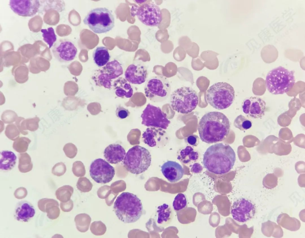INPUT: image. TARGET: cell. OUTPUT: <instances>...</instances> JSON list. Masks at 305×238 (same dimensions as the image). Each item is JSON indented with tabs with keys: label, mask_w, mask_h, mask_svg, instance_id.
Here are the masks:
<instances>
[{
	"label": "cell",
	"mask_w": 305,
	"mask_h": 238,
	"mask_svg": "<svg viewBox=\"0 0 305 238\" xmlns=\"http://www.w3.org/2000/svg\"><path fill=\"white\" fill-rule=\"evenodd\" d=\"M92 178L98 183L105 184L110 182L115 174L114 168L104 159L99 158L91 163L89 169Z\"/></svg>",
	"instance_id": "4fadbf2b"
},
{
	"label": "cell",
	"mask_w": 305,
	"mask_h": 238,
	"mask_svg": "<svg viewBox=\"0 0 305 238\" xmlns=\"http://www.w3.org/2000/svg\"><path fill=\"white\" fill-rule=\"evenodd\" d=\"M9 5L13 12L18 15L30 17L38 12L40 4L38 0H10Z\"/></svg>",
	"instance_id": "e0dca14e"
},
{
	"label": "cell",
	"mask_w": 305,
	"mask_h": 238,
	"mask_svg": "<svg viewBox=\"0 0 305 238\" xmlns=\"http://www.w3.org/2000/svg\"><path fill=\"white\" fill-rule=\"evenodd\" d=\"M148 76L145 66L140 63H133L128 66L125 72V79L130 83L140 85L145 82Z\"/></svg>",
	"instance_id": "ac0fdd59"
},
{
	"label": "cell",
	"mask_w": 305,
	"mask_h": 238,
	"mask_svg": "<svg viewBox=\"0 0 305 238\" xmlns=\"http://www.w3.org/2000/svg\"><path fill=\"white\" fill-rule=\"evenodd\" d=\"M126 153L124 148L119 144H111L108 146L104 152V156L107 161L111 164H117L124 160Z\"/></svg>",
	"instance_id": "44dd1931"
},
{
	"label": "cell",
	"mask_w": 305,
	"mask_h": 238,
	"mask_svg": "<svg viewBox=\"0 0 305 238\" xmlns=\"http://www.w3.org/2000/svg\"><path fill=\"white\" fill-rule=\"evenodd\" d=\"M66 171V167L63 162H59L55 164L52 169V173L54 175L60 176L63 175Z\"/></svg>",
	"instance_id": "e575fe53"
},
{
	"label": "cell",
	"mask_w": 305,
	"mask_h": 238,
	"mask_svg": "<svg viewBox=\"0 0 305 238\" xmlns=\"http://www.w3.org/2000/svg\"><path fill=\"white\" fill-rule=\"evenodd\" d=\"M123 73L121 64L117 60H114L96 70L92 78L96 85L111 89L112 80L118 78Z\"/></svg>",
	"instance_id": "30bf717a"
},
{
	"label": "cell",
	"mask_w": 305,
	"mask_h": 238,
	"mask_svg": "<svg viewBox=\"0 0 305 238\" xmlns=\"http://www.w3.org/2000/svg\"><path fill=\"white\" fill-rule=\"evenodd\" d=\"M234 125L240 130L244 131L250 128L252 126V123L249 119L242 115H240L235 119Z\"/></svg>",
	"instance_id": "f546056e"
},
{
	"label": "cell",
	"mask_w": 305,
	"mask_h": 238,
	"mask_svg": "<svg viewBox=\"0 0 305 238\" xmlns=\"http://www.w3.org/2000/svg\"><path fill=\"white\" fill-rule=\"evenodd\" d=\"M52 52L59 61L68 63L73 60L77 52V49L71 41L67 38L60 39L53 46Z\"/></svg>",
	"instance_id": "9a60e30c"
},
{
	"label": "cell",
	"mask_w": 305,
	"mask_h": 238,
	"mask_svg": "<svg viewBox=\"0 0 305 238\" xmlns=\"http://www.w3.org/2000/svg\"><path fill=\"white\" fill-rule=\"evenodd\" d=\"M54 205L59 206V203L57 200L52 199L43 198L39 200L38 202L39 209L44 213L48 209Z\"/></svg>",
	"instance_id": "d6a6232c"
},
{
	"label": "cell",
	"mask_w": 305,
	"mask_h": 238,
	"mask_svg": "<svg viewBox=\"0 0 305 238\" xmlns=\"http://www.w3.org/2000/svg\"><path fill=\"white\" fill-rule=\"evenodd\" d=\"M185 140L187 143L193 146H197L199 142V137L195 134L189 135Z\"/></svg>",
	"instance_id": "ab89813d"
},
{
	"label": "cell",
	"mask_w": 305,
	"mask_h": 238,
	"mask_svg": "<svg viewBox=\"0 0 305 238\" xmlns=\"http://www.w3.org/2000/svg\"><path fill=\"white\" fill-rule=\"evenodd\" d=\"M198 154L190 146H187L181 150L178 156L177 159L184 164H187L192 161L197 160Z\"/></svg>",
	"instance_id": "484cf974"
},
{
	"label": "cell",
	"mask_w": 305,
	"mask_h": 238,
	"mask_svg": "<svg viewBox=\"0 0 305 238\" xmlns=\"http://www.w3.org/2000/svg\"><path fill=\"white\" fill-rule=\"evenodd\" d=\"M256 209L250 200L244 197L239 198L235 201L231 207V214L233 218L240 222L248 221L254 216Z\"/></svg>",
	"instance_id": "5bb4252c"
},
{
	"label": "cell",
	"mask_w": 305,
	"mask_h": 238,
	"mask_svg": "<svg viewBox=\"0 0 305 238\" xmlns=\"http://www.w3.org/2000/svg\"><path fill=\"white\" fill-rule=\"evenodd\" d=\"M158 213L157 222L158 224L163 225L170 221L172 217V212L169 206L164 203L158 206L156 210Z\"/></svg>",
	"instance_id": "4316f807"
},
{
	"label": "cell",
	"mask_w": 305,
	"mask_h": 238,
	"mask_svg": "<svg viewBox=\"0 0 305 238\" xmlns=\"http://www.w3.org/2000/svg\"><path fill=\"white\" fill-rule=\"evenodd\" d=\"M58 206L57 205L53 206L47 210L46 213H47V216L49 218L54 220L58 218L60 213Z\"/></svg>",
	"instance_id": "d590c367"
},
{
	"label": "cell",
	"mask_w": 305,
	"mask_h": 238,
	"mask_svg": "<svg viewBox=\"0 0 305 238\" xmlns=\"http://www.w3.org/2000/svg\"><path fill=\"white\" fill-rule=\"evenodd\" d=\"M161 171L164 177L168 181L175 183L180 180L184 174V170L178 163L168 161L161 167Z\"/></svg>",
	"instance_id": "d6986e66"
},
{
	"label": "cell",
	"mask_w": 305,
	"mask_h": 238,
	"mask_svg": "<svg viewBox=\"0 0 305 238\" xmlns=\"http://www.w3.org/2000/svg\"><path fill=\"white\" fill-rule=\"evenodd\" d=\"M219 55L217 53L212 50H207L202 52L200 55L204 59H206L210 57H216V56Z\"/></svg>",
	"instance_id": "b9f144b4"
},
{
	"label": "cell",
	"mask_w": 305,
	"mask_h": 238,
	"mask_svg": "<svg viewBox=\"0 0 305 238\" xmlns=\"http://www.w3.org/2000/svg\"><path fill=\"white\" fill-rule=\"evenodd\" d=\"M171 92V86L165 77L157 75L152 77L147 82L144 92L146 97L153 102H161L166 100Z\"/></svg>",
	"instance_id": "9c48e42d"
},
{
	"label": "cell",
	"mask_w": 305,
	"mask_h": 238,
	"mask_svg": "<svg viewBox=\"0 0 305 238\" xmlns=\"http://www.w3.org/2000/svg\"><path fill=\"white\" fill-rule=\"evenodd\" d=\"M130 113V112L128 109L120 105H118L116 107V116L120 119L126 118L129 116Z\"/></svg>",
	"instance_id": "8d00e7d4"
},
{
	"label": "cell",
	"mask_w": 305,
	"mask_h": 238,
	"mask_svg": "<svg viewBox=\"0 0 305 238\" xmlns=\"http://www.w3.org/2000/svg\"><path fill=\"white\" fill-rule=\"evenodd\" d=\"M31 142V140L27 137H19L13 142V147L14 150L18 153H24L27 150Z\"/></svg>",
	"instance_id": "f1b7e54d"
},
{
	"label": "cell",
	"mask_w": 305,
	"mask_h": 238,
	"mask_svg": "<svg viewBox=\"0 0 305 238\" xmlns=\"http://www.w3.org/2000/svg\"><path fill=\"white\" fill-rule=\"evenodd\" d=\"M151 162V155L144 147L136 145L130 148L123 160L124 167L130 173L138 175L146 171Z\"/></svg>",
	"instance_id": "52a82bcc"
},
{
	"label": "cell",
	"mask_w": 305,
	"mask_h": 238,
	"mask_svg": "<svg viewBox=\"0 0 305 238\" xmlns=\"http://www.w3.org/2000/svg\"><path fill=\"white\" fill-rule=\"evenodd\" d=\"M41 31L42 33V36L44 41L49 45L50 49L57 40V36L55 34L54 29L49 27L46 29H42Z\"/></svg>",
	"instance_id": "4dcf8cb0"
},
{
	"label": "cell",
	"mask_w": 305,
	"mask_h": 238,
	"mask_svg": "<svg viewBox=\"0 0 305 238\" xmlns=\"http://www.w3.org/2000/svg\"><path fill=\"white\" fill-rule=\"evenodd\" d=\"M92 56L94 63L99 67L105 65L110 58L108 50L103 46L97 47L94 51Z\"/></svg>",
	"instance_id": "d4e9b609"
},
{
	"label": "cell",
	"mask_w": 305,
	"mask_h": 238,
	"mask_svg": "<svg viewBox=\"0 0 305 238\" xmlns=\"http://www.w3.org/2000/svg\"><path fill=\"white\" fill-rule=\"evenodd\" d=\"M18 169L22 173H26L31 171L33 164L30 156L27 153H21L18 155Z\"/></svg>",
	"instance_id": "83f0119b"
},
{
	"label": "cell",
	"mask_w": 305,
	"mask_h": 238,
	"mask_svg": "<svg viewBox=\"0 0 305 238\" xmlns=\"http://www.w3.org/2000/svg\"><path fill=\"white\" fill-rule=\"evenodd\" d=\"M243 112L252 119H257L264 116L266 109V103L261 98L251 97L245 99L242 106Z\"/></svg>",
	"instance_id": "2e32d148"
},
{
	"label": "cell",
	"mask_w": 305,
	"mask_h": 238,
	"mask_svg": "<svg viewBox=\"0 0 305 238\" xmlns=\"http://www.w3.org/2000/svg\"><path fill=\"white\" fill-rule=\"evenodd\" d=\"M27 193L26 189L21 187L18 188L15 190L14 195L16 198L21 199L25 198L27 196Z\"/></svg>",
	"instance_id": "f35d334b"
},
{
	"label": "cell",
	"mask_w": 305,
	"mask_h": 238,
	"mask_svg": "<svg viewBox=\"0 0 305 238\" xmlns=\"http://www.w3.org/2000/svg\"><path fill=\"white\" fill-rule=\"evenodd\" d=\"M163 129L154 127L147 128L142 135L144 142L150 147L155 146L164 133Z\"/></svg>",
	"instance_id": "603a6c76"
},
{
	"label": "cell",
	"mask_w": 305,
	"mask_h": 238,
	"mask_svg": "<svg viewBox=\"0 0 305 238\" xmlns=\"http://www.w3.org/2000/svg\"><path fill=\"white\" fill-rule=\"evenodd\" d=\"M236 159L235 153L229 145L217 143L210 146L205 152L203 164L209 172L222 175L233 168Z\"/></svg>",
	"instance_id": "7a4b0ae2"
},
{
	"label": "cell",
	"mask_w": 305,
	"mask_h": 238,
	"mask_svg": "<svg viewBox=\"0 0 305 238\" xmlns=\"http://www.w3.org/2000/svg\"><path fill=\"white\" fill-rule=\"evenodd\" d=\"M200 48L195 42H192L191 47L187 50L188 54L192 57L197 56L199 52Z\"/></svg>",
	"instance_id": "74e56055"
},
{
	"label": "cell",
	"mask_w": 305,
	"mask_h": 238,
	"mask_svg": "<svg viewBox=\"0 0 305 238\" xmlns=\"http://www.w3.org/2000/svg\"><path fill=\"white\" fill-rule=\"evenodd\" d=\"M207 102L217 109L223 110L233 102L235 91L233 87L226 82H219L210 86L206 92Z\"/></svg>",
	"instance_id": "8992f818"
},
{
	"label": "cell",
	"mask_w": 305,
	"mask_h": 238,
	"mask_svg": "<svg viewBox=\"0 0 305 238\" xmlns=\"http://www.w3.org/2000/svg\"><path fill=\"white\" fill-rule=\"evenodd\" d=\"M187 205V200L186 195L182 193L178 194L175 197L173 202L174 209L179 211L185 208Z\"/></svg>",
	"instance_id": "1f68e13d"
},
{
	"label": "cell",
	"mask_w": 305,
	"mask_h": 238,
	"mask_svg": "<svg viewBox=\"0 0 305 238\" xmlns=\"http://www.w3.org/2000/svg\"><path fill=\"white\" fill-rule=\"evenodd\" d=\"M134 1L136 3L139 4H143L145 3L147 1L146 0H135Z\"/></svg>",
	"instance_id": "ee69618b"
},
{
	"label": "cell",
	"mask_w": 305,
	"mask_h": 238,
	"mask_svg": "<svg viewBox=\"0 0 305 238\" xmlns=\"http://www.w3.org/2000/svg\"><path fill=\"white\" fill-rule=\"evenodd\" d=\"M230 125L228 117L218 111L208 112L201 118L198 125L201 140L208 144L221 141L228 135Z\"/></svg>",
	"instance_id": "6da1fadb"
},
{
	"label": "cell",
	"mask_w": 305,
	"mask_h": 238,
	"mask_svg": "<svg viewBox=\"0 0 305 238\" xmlns=\"http://www.w3.org/2000/svg\"><path fill=\"white\" fill-rule=\"evenodd\" d=\"M20 133L17 127L13 124L7 125L5 131L6 136L13 141H15L19 137Z\"/></svg>",
	"instance_id": "836d02e7"
},
{
	"label": "cell",
	"mask_w": 305,
	"mask_h": 238,
	"mask_svg": "<svg viewBox=\"0 0 305 238\" xmlns=\"http://www.w3.org/2000/svg\"><path fill=\"white\" fill-rule=\"evenodd\" d=\"M116 215L124 223H134L141 217L143 206L140 199L129 192L121 193L116 198L113 206Z\"/></svg>",
	"instance_id": "3957f363"
},
{
	"label": "cell",
	"mask_w": 305,
	"mask_h": 238,
	"mask_svg": "<svg viewBox=\"0 0 305 238\" xmlns=\"http://www.w3.org/2000/svg\"><path fill=\"white\" fill-rule=\"evenodd\" d=\"M17 118V115L13 113H4L1 116L2 120L5 123H10L14 122Z\"/></svg>",
	"instance_id": "60d3db41"
},
{
	"label": "cell",
	"mask_w": 305,
	"mask_h": 238,
	"mask_svg": "<svg viewBox=\"0 0 305 238\" xmlns=\"http://www.w3.org/2000/svg\"><path fill=\"white\" fill-rule=\"evenodd\" d=\"M113 86L115 94L118 97L130 98L133 95V88L130 83L125 78L119 77L114 81Z\"/></svg>",
	"instance_id": "7402d4cb"
},
{
	"label": "cell",
	"mask_w": 305,
	"mask_h": 238,
	"mask_svg": "<svg viewBox=\"0 0 305 238\" xmlns=\"http://www.w3.org/2000/svg\"><path fill=\"white\" fill-rule=\"evenodd\" d=\"M83 21L93 32L97 34L107 32L111 30L115 25V18L112 11L105 7L91 10Z\"/></svg>",
	"instance_id": "5b68a950"
},
{
	"label": "cell",
	"mask_w": 305,
	"mask_h": 238,
	"mask_svg": "<svg viewBox=\"0 0 305 238\" xmlns=\"http://www.w3.org/2000/svg\"><path fill=\"white\" fill-rule=\"evenodd\" d=\"M191 167V171L195 173H198L201 172L203 169V167L201 165L198 163H195L190 166Z\"/></svg>",
	"instance_id": "7bdbcfd3"
},
{
	"label": "cell",
	"mask_w": 305,
	"mask_h": 238,
	"mask_svg": "<svg viewBox=\"0 0 305 238\" xmlns=\"http://www.w3.org/2000/svg\"><path fill=\"white\" fill-rule=\"evenodd\" d=\"M265 85L272 94H281L290 91L295 83L294 72L279 66L270 71L266 76Z\"/></svg>",
	"instance_id": "277c9868"
},
{
	"label": "cell",
	"mask_w": 305,
	"mask_h": 238,
	"mask_svg": "<svg viewBox=\"0 0 305 238\" xmlns=\"http://www.w3.org/2000/svg\"><path fill=\"white\" fill-rule=\"evenodd\" d=\"M0 169L5 171L10 170L14 167L17 157L13 152L8 150L0 153Z\"/></svg>",
	"instance_id": "cb8c5ba5"
},
{
	"label": "cell",
	"mask_w": 305,
	"mask_h": 238,
	"mask_svg": "<svg viewBox=\"0 0 305 238\" xmlns=\"http://www.w3.org/2000/svg\"><path fill=\"white\" fill-rule=\"evenodd\" d=\"M35 209L32 205L26 200L18 202L15 209L14 217L15 219L21 222H27L34 217Z\"/></svg>",
	"instance_id": "ffe728a7"
},
{
	"label": "cell",
	"mask_w": 305,
	"mask_h": 238,
	"mask_svg": "<svg viewBox=\"0 0 305 238\" xmlns=\"http://www.w3.org/2000/svg\"><path fill=\"white\" fill-rule=\"evenodd\" d=\"M136 15L141 22L150 27L159 25L163 19L162 13L160 8L150 2L141 4L137 10Z\"/></svg>",
	"instance_id": "7c38bea8"
},
{
	"label": "cell",
	"mask_w": 305,
	"mask_h": 238,
	"mask_svg": "<svg viewBox=\"0 0 305 238\" xmlns=\"http://www.w3.org/2000/svg\"><path fill=\"white\" fill-rule=\"evenodd\" d=\"M198 97L196 91L190 87L183 86L174 91L171 95L170 105L175 111L182 114L190 113L196 107Z\"/></svg>",
	"instance_id": "ba28073f"
},
{
	"label": "cell",
	"mask_w": 305,
	"mask_h": 238,
	"mask_svg": "<svg viewBox=\"0 0 305 238\" xmlns=\"http://www.w3.org/2000/svg\"><path fill=\"white\" fill-rule=\"evenodd\" d=\"M141 117L142 124L147 127L166 130L170 123L166 114L159 107L149 103L143 111Z\"/></svg>",
	"instance_id": "8fae6325"
}]
</instances>
